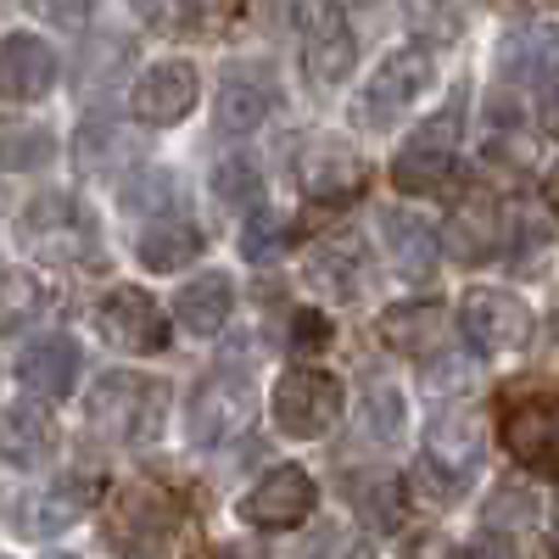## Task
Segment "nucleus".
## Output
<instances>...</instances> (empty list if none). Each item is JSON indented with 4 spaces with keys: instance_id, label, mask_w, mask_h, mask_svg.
I'll return each mask as SVG.
<instances>
[{
    "instance_id": "nucleus-1",
    "label": "nucleus",
    "mask_w": 559,
    "mask_h": 559,
    "mask_svg": "<svg viewBox=\"0 0 559 559\" xmlns=\"http://www.w3.org/2000/svg\"><path fill=\"white\" fill-rule=\"evenodd\" d=\"M163 419H168V386L146 381V376H129V369H112V376L96 381L90 392V426L112 442H157L163 437Z\"/></svg>"
},
{
    "instance_id": "nucleus-2",
    "label": "nucleus",
    "mask_w": 559,
    "mask_h": 559,
    "mask_svg": "<svg viewBox=\"0 0 559 559\" xmlns=\"http://www.w3.org/2000/svg\"><path fill=\"white\" fill-rule=\"evenodd\" d=\"M503 448L515 453L532 471H559V386L537 392V386H515L503 397Z\"/></svg>"
},
{
    "instance_id": "nucleus-3",
    "label": "nucleus",
    "mask_w": 559,
    "mask_h": 559,
    "mask_svg": "<svg viewBox=\"0 0 559 559\" xmlns=\"http://www.w3.org/2000/svg\"><path fill=\"white\" fill-rule=\"evenodd\" d=\"M274 419L286 437H324L342 419V386L324 369H286L274 381Z\"/></svg>"
},
{
    "instance_id": "nucleus-4",
    "label": "nucleus",
    "mask_w": 559,
    "mask_h": 559,
    "mask_svg": "<svg viewBox=\"0 0 559 559\" xmlns=\"http://www.w3.org/2000/svg\"><path fill=\"white\" fill-rule=\"evenodd\" d=\"M258 397L241 376H207L197 392H191V408H185V431H191V442L213 448V442H229L247 419H252Z\"/></svg>"
},
{
    "instance_id": "nucleus-5",
    "label": "nucleus",
    "mask_w": 559,
    "mask_h": 559,
    "mask_svg": "<svg viewBox=\"0 0 559 559\" xmlns=\"http://www.w3.org/2000/svg\"><path fill=\"white\" fill-rule=\"evenodd\" d=\"M459 324H464V336H471L476 347H487V353L526 347L532 331H537L532 308L515 292H492V286H481V292H471L459 302Z\"/></svg>"
},
{
    "instance_id": "nucleus-6",
    "label": "nucleus",
    "mask_w": 559,
    "mask_h": 559,
    "mask_svg": "<svg viewBox=\"0 0 559 559\" xmlns=\"http://www.w3.org/2000/svg\"><path fill=\"white\" fill-rule=\"evenodd\" d=\"M297 28H302V62L319 84H342L353 73V28L342 17L336 0H302L297 7Z\"/></svg>"
},
{
    "instance_id": "nucleus-7",
    "label": "nucleus",
    "mask_w": 559,
    "mask_h": 559,
    "mask_svg": "<svg viewBox=\"0 0 559 559\" xmlns=\"http://www.w3.org/2000/svg\"><path fill=\"white\" fill-rule=\"evenodd\" d=\"M426 84H431V57L419 51V45H403V51H392V57L376 68V79L364 84V102H358L364 123H369V129L397 123V112H408V102H414Z\"/></svg>"
},
{
    "instance_id": "nucleus-8",
    "label": "nucleus",
    "mask_w": 559,
    "mask_h": 559,
    "mask_svg": "<svg viewBox=\"0 0 559 559\" xmlns=\"http://www.w3.org/2000/svg\"><path fill=\"white\" fill-rule=\"evenodd\" d=\"M313 503H319L313 476L297 471V464H280V471H269V476L241 498V521H247V526H263V532H292L297 521H308Z\"/></svg>"
},
{
    "instance_id": "nucleus-9",
    "label": "nucleus",
    "mask_w": 559,
    "mask_h": 559,
    "mask_svg": "<svg viewBox=\"0 0 559 559\" xmlns=\"http://www.w3.org/2000/svg\"><path fill=\"white\" fill-rule=\"evenodd\" d=\"M90 498H96V487L84 476H57V481H45V487H34L12 503V532L17 537H57L84 515Z\"/></svg>"
},
{
    "instance_id": "nucleus-10",
    "label": "nucleus",
    "mask_w": 559,
    "mask_h": 559,
    "mask_svg": "<svg viewBox=\"0 0 559 559\" xmlns=\"http://www.w3.org/2000/svg\"><path fill=\"white\" fill-rule=\"evenodd\" d=\"M102 336H107L112 347H123V353H163V342H168V313H163L157 297L123 286V292H112V297L102 302Z\"/></svg>"
},
{
    "instance_id": "nucleus-11",
    "label": "nucleus",
    "mask_w": 559,
    "mask_h": 559,
    "mask_svg": "<svg viewBox=\"0 0 559 559\" xmlns=\"http://www.w3.org/2000/svg\"><path fill=\"white\" fill-rule=\"evenodd\" d=\"M174 537V503L152 487H123L112 509V543L129 554H163Z\"/></svg>"
},
{
    "instance_id": "nucleus-12",
    "label": "nucleus",
    "mask_w": 559,
    "mask_h": 559,
    "mask_svg": "<svg viewBox=\"0 0 559 559\" xmlns=\"http://www.w3.org/2000/svg\"><path fill=\"white\" fill-rule=\"evenodd\" d=\"M129 107H134L140 123H152V129L179 123L185 112L197 107V68L191 62H157V68H146V79H140L134 96H129Z\"/></svg>"
},
{
    "instance_id": "nucleus-13",
    "label": "nucleus",
    "mask_w": 559,
    "mask_h": 559,
    "mask_svg": "<svg viewBox=\"0 0 559 559\" xmlns=\"http://www.w3.org/2000/svg\"><path fill=\"white\" fill-rule=\"evenodd\" d=\"M498 79H509V84H548V79H559V28L554 23H526L515 34H503Z\"/></svg>"
},
{
    "instance_id": "nucleus-14",
    "label": "nucleus",
    "mask_w": 559,
    "mask_h": 559,
    "mask_svg": "<svg viewBox=\"0 0 559 559\" xmlns=\"http://www.w3.org/2000/svg\"><path fill=\"white\" fill-rule=\"evenodd\" d=\"M23 241L39 247V252H51V258H79L84 241H90V218L68 197H39L23 213Z\"/></svg>"
},
{
    "instance_id": "nucleus-15",
    "label": "nucleus",
    "mask_w": 559,
    "mask_h": 559,
    "mask_svg": "<svg viewBox=\"0 0 559 559\" xmlns=\"http://www.w3.org/2000/svg\"><path fill=\"white\" fill-rule=\"evenodd\" d=\"M0 73H7L12 102H39L57 84V51L39 34H7V45H0Z\"/></svg>"
},
{
    "instance_id": "nucleus-16",
    "label": "nucleus",
    "mask_w": 559,
    "mask_h": 559,
    "mask_svg": "<svg viewBox=\"0 0 559 559\" xmlns=\"http://www.w3.org/2000/svg\"><path fill=\"white\" fill-rule=\"evenodd\" d=\"M73 376H79V347L68 336H34L23 353H17V381L34 392V397H62L73 392Z\"/></svg>"
},
{
    "instance_id": "nucleus-17",
    "label": "nucleus",
    "mask_w": 559,
    "mask_h": 559,
    "mask_svg": "<svg viewBox=\"0 0 559 559\" xmlns=\"http://www.w3.org/2000/svg\"><path fill=\"white\" fill-rule=\"evenodd\" d=\"M453 179H459L453 146H437V140L408 134V146L392 163V185H397V191H408V197H442V191H453Z\"/></svg>"
},
{
    "instance_id": "nucleus-18",
    "label": "nucleus",
    "mask_w": 559,
    "mask_h": 559,
    "mask_svg": "<svg viewBox=\"0 0 559 559\" xmlns=\"http://www.w3.org/2000/svg\"><path fill=\"white\" fill-rule=\"evenodd\" d=\"M476 459H481V419L476 414H442V419H431V431H426V464H431V471L459 481L464 471H476Z\"/></svg>"
},
{
    "instance_id": "nucleus-19",
    "label": "nucleus",
    "mask_w": 559,
    "mask_h": 559,
    "mask_svg": "<svg viewBox=\"0 0 559 559\" xmlns=\"http://www.w3.org/2000/svg\"><path fill=\"white\" fill-rule=\"evenodd\" d=\"M229 308H236V286H229V274H202V280H191V286L174 297V319L185 324V331H197V336L224 331Z\"/></svg>"
},
{
    "instance_id": "nucleus-20",
    "label": "nucleus",
    "mask_w": 559,
    "mask_h": 559,
    "mask_svg": "<svg viewBox=\"0 0 559 559\" xmlns=\"http://www.w3.org/2000/svg\"><path fill=\"white\" fill-rule=\"evenodd\" d=\"M358 179H364V163L347 146H336V140H313L302 152V191L308 197H347V191H358Z\"/></svg>"
},
{
    "instance_id": "nucleus-21",
    "label": "nucleus",
    "mask_w": 559,
    "mask_h": 559,
    "mask_svg": "<svg viewBox=\"0 0 559 559\" xmlns=\"http://www.w3.org/2000/svg\"><path fill=\"white\" fill-rule=\"evenodd\" d=\"M274 112V90L269 84H258V79H224L218 84V102H213V123L224 129V134H252L263 118Z\"/></svg>"
},
{
    "instance_id": "nucleus-22",
    "label": "nucleus",
    "mask_w": 559,
    "mask_h": 559,
    "mask_svg": "<svg viewBox=\"0 0 559 559\" xmlns=\"http://www.w3.org/2000/svg\"><path fill=\"white\" fill-rule=\"evenodd\" d=\"M381 229H386V247H392V258H397V269H403L408 280H426V274L437 269L442 247H437V236H431V229L419 224V218H408V213H386Z\"/></svg>"
},
{
    "instance_id": "nucleus-23",
    "label": "nucleus",
    "mask_w": 559,
    "mask_h": 559,
    "mask_svg": "<svg viewBox=\"0 0 559 559\" xmlns=\"http://www.w3.org/2000/svg\"><path fill=\"white\" fill-rule=\"evenodd\" d=\"M51 437H57V419H51V408H39V397H17L7 408V459L12 464L39 459L51 448Z\"/></svg>"
},
{
    "instance_id": "nucleus-24",
    "label": "nucleus",
    "mask_w": 559,
    "mask_h": 559,
    "mask_svg": "<svg viewBox=\"0 0 559 559\" xmlns=\"http://www.w3.org/2000/svg\"><path fill=\"white\" fill-rule=\"evenodd\" d=\"M197 252H202V236H197V224H185V218H168V224H157V229L140 236V263H146L152 274H174Z\"/></svg>"
},
{
    "instance_id": "nucleus-25",
    "label": "nucleus",
    "mask_w": 559,
    "mask_h": 559,
    "mask_svg": "<svg viewBox=\"0 0 559 559\" xmlns=\"http://www.w3.org/2000/svg\"><path fill=\"white\" fill-rule=\"evenodd\" d=\"M347 503L369 526H392L397 509H403V492H397L392 476H347Z\"/></svg>"
},
{
    "instance_id": "nucleus-26",
    "label": "nucleus",
    "mask_w": 559,
    "mask_h": 559,
    "mask_svg": "<svg viewBox=\"0 0 559 559\" xmlns=\"http://www.w3.org/2000/svg\"><path fill=\"white\" fill-rule=\"evenodd\" d=\"M123 207L129 213H174L179 207V179L168 168H140L123 185Z\"/></svg>"
},
{
    "instance_id": "nucleus-27",
    "label": "nucleus",
    "mask_w": 559,
    "mask_h": 559,
    "mask_svg": "<svg viewBox=\"0 0 559 559\" xmlns=\"http://www.w3.org/2000/svg\"><path fill=\"white\" fill-rule=\"evenodd\" d=\"M381 331H386L397 347L426 353V347H442V313H437V308H397V313L381 319Z\"/></svg>"
},
{
    "instance_id": "nucleus-28",
    "label": "nucleus",
    "mask_w": 559,
    "mask_h": 559,
    "mask_svg": "<svg viewBox=\"0 0 559 559\" xmlns=\"http://www.w3.org/2000/svg\"><path fill=\"white\" fill-rule=\"evenodd\" d=\"M79 163H84V168H96V174H107V168L129 163V134H123V129H112L107 118L84 123V129H79Z\"/></svg>"
},
{
    "instance_id": "nucleus-29",
    "label": "nucleus",
    "mask_w": 559,
    "mask_h": 559,
    "mask_svg": "<svg viewBox=\"0 0 559 559\" xmlns=\"http://www.w3.org/2000/svg\"><path fill=\"white\" fill-rule=\"evenodd\" d=\"M213 197L229 202V207L258 202V197H263V168H258L252 157H224V163L213 168Z\"/></svg>"
},
{
    "instance_id": "nucleus-30",
    "label": "nucleus",
    "mask_w": 559,
    "mask_h": 559,
    "mask_svg": "<svg viewBox=\"0 0 559 559\" xmlns=\"http://www.w3.org/2000/svg\"><path fill=\"white\" fill-rule=\"evenodd\" d=\"M286 247H292V224L280 213H258L241 229V258L247 263H274V258H286Z\"/></svg>"
},
{
    "instance_id": "nucleus-31",
    "label": "nucleus",
    "mask_w": 559,
    "mask_h": 559,
    "mask_svg": "<svg viewBox=\"0 0 559 559\" xmlns=\"http://www.w3.org/2000/svg\"><path fill=\"white\" fill-rule=\"evenodd\" d=\"M236 17H241V0H179V28L197 34V39L224 34Z\"/></svg>"
},
{
    "instance_id": "nucleus-32",
    "label": "nucleus",
    "mask_w": 559,
    "mask_h": 559,
    "mask_svg": "<svg viewBox=\"0 0 559 559\" xmlns=\"http://www.w3.org/2000/svg\"><path fill=\"white\" fill-rule=\"evenodd\" d=\"M45 297H51V286H39V274L12 269V274H7V331H17L28 313H39Z\"/></svg>"
},
{
    "instance_id": "nucleus-33",
    "label": "nucleus",
    "mask_w": 559,
    "mask_h": 559,
    "mask_svg": "<svg viewBox=\"0 0 559 559\" xmlns=\"http://www.w3.org/2000/svg\"><path fill=\"white\" fill-rule=\"evenodd\" d=\"M476 381H481V364L476 358H464V353H448L442 347V358H431L426 364V386H459V392H476Z\"/></svg>"
},
{
    "instance_id": "nucleus-34",
    "label": "nucleus",
    "mask_w": 559,
    "mask_h": 559,
    "mask_svg": "<svg viewBox=\"0 0 559 559\" xmlns=\"http://www.w3.org/2000/svg\"><path fill=\"white\" fill-rule=\"evenodd\" d=\"M364 419H369V437H376V442H392L397 426H403V403H397V392L376 386V392L364 397Z\"/></svg>"
},
{
    "instance_id": "nucleus-35",
    "label": "nucleus",
    "mask_w": 559,
    "mask_h": 559,
    "mask_svg": "<svg viewBox=\"0 0 559 559\" xmlns=\"http://www.w3.org/2000/svg\"><path fill=\"white\" fill-rule=\"evenodd\" d=\"M459 559H515V548H509V537H503V532H481V537L464 543V554H459Z\"/></svg>"
},
{
    "instance_id": "nucleus-36",
    "label": "nucleus",
    "mask_w": 559,
    "mask_h": 559,
    "mask_svg": "<svg viewBox=\"0 0 559 559\" xmlns=\"http://www.w3.org/2000/svg\"><path fill=\"white\" fill-rule=\"evenodd\" d=\"M28 157H51V140H45V134H12V152H7V163L12 168H28Z\"/></svg>"
},
{
    "instance_id": "nucleus-37",
    "label": "nucleus",
    "mask_w": 559,
    "mask_h": 559,
    "mask_svg": "<svg viewBox=\"0 0 559 559\" xmlns=\"http://www.w3.org/2000/svg\"><path fill=\"white\" fill-rule=\"evenodd\" d=\"M90 7H96V0H39V12L57 17V23H84Z\"/></svg>"
},
{
    "instance_id": "nucleus-38",
    "label": "nucleus",
    "mask_w": 559,
    "mask_h": 559,
    "mask_svg": "<svg viewBox=\"0 0 559 559\" xmlns=\"http://www.w3.org/2000/svg\"><path fill=\"white\" fill-rule=\"evenodd\" d=\"M134 12L146 23H168V17H179V0H134Z\"/></svg>"
},
{
    "instance_id": "nucleus-39",
    "label": "nucleus",
    "mask_w": 559,
    "mask_h": 559,
    "mask_svg": "<svg viewBox=\"0 0 559 559\" xmlns=\"http://www.w3.org/2000/svg\"><path fill=\"white\" fill-rule=\"evenodd\" d=\"M543 129H548V134H559V96H548V102H543Z\"/></svg>"
},
{
    "instance_id": "nucleus-40",
    "label": "nucleus",
    "mask_w": 559,
    "mask_h": 559,
    "mask_svg": "<svg viewBox=\"0 0 559 559\" xmlns=\"http://www.w3.org/2000/svg\"><path fill=\"white\" fill-rule=\"evenodd\" d=\"M548 202H554V213H559V174L548 179Z\"/></svg>"
},
{
    "instance_id": "nucleus-41",
    "label": "nucleus",
    "mask_w": 559,
    "mask_h": 559,
    "mask_svg": "<svg viewBox=\"0 0 559 559\" xmlns=\"http://www.w3.org/2000/svg\"><path fill=\"white\" fill-rule=\"evenodd\" d=\"M548 331H554V342H559V302H554V313H548Z\"/></svg>"
}]
</instances>
